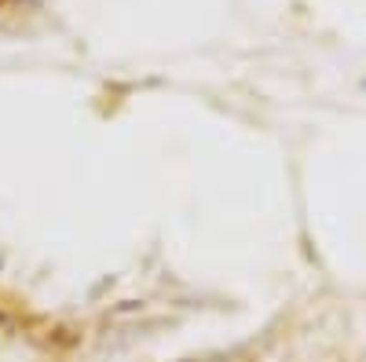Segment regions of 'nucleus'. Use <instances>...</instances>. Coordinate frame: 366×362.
Returning a JSON list of instances; mask_svg holds the SVG:
<instances>
[{"instance_id":"1","label":"nucleus","mask_w":366,"mask_h":362,"mask_svg":"<svg viewBox=\"0 0 366 362\" xmlns=\"http://www.w3.org/2000/svg\"><path fill=\"white\" fill-rule=\"evenodd\" d=\"M0 4H8V0H0Z\"/></svg>"}]
</instances>
